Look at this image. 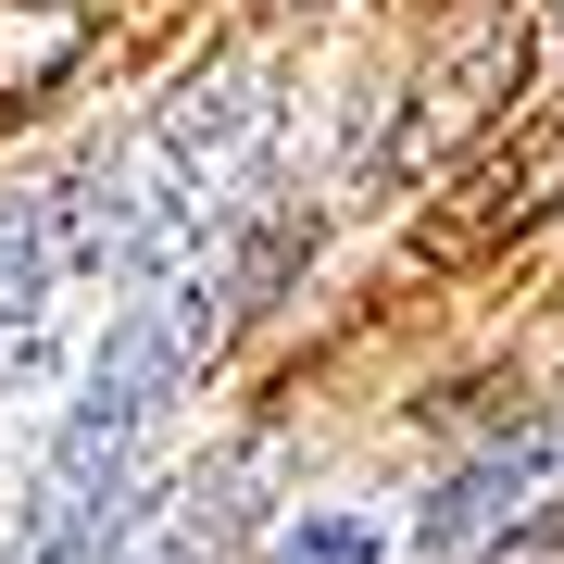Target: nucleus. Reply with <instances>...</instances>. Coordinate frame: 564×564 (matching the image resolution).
I'll return each instance as SVG.
<instances>
[{
    "instance_id": "1",
    "label": "nucleus",
    "mask_w": 564,
    "mask_h": 564,
    "mask_svg": "<svg viewBox=\"0 0 564 564\" xmlns=\"http://www.w3.org/2000/svg\"><path fill=\"white\" fill-rule=\"evenodd\" d=\"M552 214H564V113H527V126H502V139H477L452 163V188L414 214V263H440V276L489 263Z\"/></svg>"
},
{
    "instance_id": "2",
    "label": "nucleus",
    "mask_w": 564,
    "mask_h": 564,
    "mask_svg": "<svg viewBox=\"0 0 564 564\" xmlns=\"http://www.w3.org/2000/svg\"><path fill=\"white\" fill-rule=\"evenodd\" d=\"M527 63H540V25H527V13L477 25V39H464V51L440 63V76L414 88V113L389 126L377 151H364V188H389V176H426V163H440L452 139H477V126H489V113H502L514 88H527Z\"/></svg>"
},
{
    "instance_id": "3",
    "label": "nucleus",
    "mask_w": 564,
    "mask_h": 564,
    "mask_svg": "<svg viewBox=\"0 0 564 564\" xmlns=\"http://www.w3.org/2000/svg\"><path fill=\"white\" fill-rule=\"evenodd\" d=\"M101 51V0H0V113H39Z\"/></svg>"
},
{
    "instance_id": "4",
    "label": "nucleus",
    "mask_w": 564,
    "mask_h": 564,
    "mask_svg": "<svg viewBox=\"0 0 564 564\" xmlns=\"http://www.w3.org/2000/svg\"><path fill=\"white\" fill-rule=\"evenodd\" d=\"M540 464H564V414H540V426H514L502 452H477V464H464V477L440 489V502H426V552H452V540H477L489 514H514V489L540 477Z\"/></svg>"
},
{
    "instance_id": "5",
    "label": "nucleus",
    "mask_w": 564,
    "mask_h": 564,
    "mask_svg": "<svg viewBox=\"0 0 564 564\" xmlns=\"http://www.w3.org/2000/svg\"><path fill=\"white\" fill-rule=\"evenodd\" d=\"M289 564H377V527L326 514V527H289Z\"/></svg>"
},
{
    "instance_id": "6",
    "label": "nucleus",
    "mask_w": 564,
    "mask_h": 564,
    "mask_svg": "<svg viewBox=\"0 0 564 564\" xmlns=\"http://www.w3.org/2000/svg\"><path fill=\"white\" fill-rule=\"evenodd\" d=\"M477 564H564V502H552V514H527L514 540H502V552H477Z\"/></svg>"
},
{
    "instance_id": "7",
    "label": "nucleus",
    "mask_w": 564,
    "mask_h": 564,
    "mask_svg": "<svg viewBox=\"0 0 564 564\" xmlns=\"http://www.w3.org/2000/svg\"><path fill=\"white\" fill-rule=\"evenodd\" d=\"M276 13H314V0H276Z\"/></svg>"
}]
</instances>
